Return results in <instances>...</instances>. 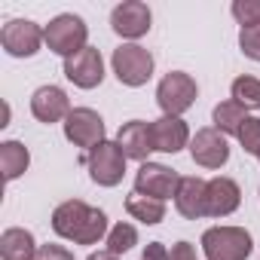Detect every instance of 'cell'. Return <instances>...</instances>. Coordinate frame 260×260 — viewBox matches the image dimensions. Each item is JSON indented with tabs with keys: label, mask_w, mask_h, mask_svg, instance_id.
Returning <instances> with one entry per match:
<instances>
[{
	"label": "cell",
	"mask_w": 260,
	"mask_h": 260,
	"mask_svg": "<svg viewBox=\"0 0 260 260\" xmlns=\"http://www.w3.org/2000/svg\"><path fill=\"white\" fill-rule=\"evenodd\" d=\"M254 239L245 226H208L202 233L205 260H248Z\"/></svg>",
	"instance_id": "cell-1"
},
{
	"label": "cell",
	"mask_w": 260,
	"mask_h": 260,
	"mask_svg": "<svg viewBox=\"0 0 260 260\" xmlns=\"http://www.w3.org/2000/svg\"><path fill=\"white\" fill-rule=\"evenodd\" d=\"M43 40H46V46H49V52H55V55H61V58H71V55H77L80 49H86L89 43V28H86V22L80 19V16H74V13H61V16H55L46 28H43Z\"/></svg>",
	"instance_id": "cell-2"
},
{
	"label": "cell",
	"mask_w": 260,
	"mask_h": 260,
	"mask_svg": "<svg viewBox=\"0 0 260 260\" xmlns=\"http://www.w3.org/2000/svg\"><path fill=\"white\" fill-rule=\"evenodd\" d=\"M196 95H199V86L184 71H169L159 80V86H156V104H159L162 116H181V113H187L196 104Z\"/></svg>",
	"instance_id": "cell-3"
},
{
	"label": "cell",
	"mask_w": 260,
	"mask_h": 260,
	"mask_svg": "<svg viewBox=\"0 0 260 260\" xmlns=\"http://www.w3.org/2000/svg\"><path fill=\"white\" fill-rule=\"evenodd\" d=\"M110 68L122 86L138 89L153 77V55H150V49H144L138 43H122L119 49H113Z\"/></svg>",
	"instance_id": "cell-4"
},
{
	"label": "cell",
	"mask_w": 260,
	"mask_h": 260,
	"mask_svg": "<svg viewBox=\"0 0 260 260\" xmlns=\"http://www.w3.org/2000/svg\"><path fill=\"white\" fill-rule=\"evenodd\" d=\"M125 153L116 141H101L98 147H92L86 153V169H89V178L98 184V187H116L122 178H125Z\"/></svg>",
	"instance_id": "cell-5"
},
{
	"label": "cell",
	"mask_w": 260,
	"mask_h": 260,
	"mask_svg": "<svg viewBox=\"0 0 260 260\" xmlns=\"http://www.w3.org/2000/svg\"><path fill=\"white\" fill-rule=\"evenodd\" d=\"M43 28L31 19H10L0 31V46L7 49V55L13 58H31L40 52L43 46Z\"/></svg>",
	"instance_id": "cell-6"
},
{
	"label": "cell",
	"mask_w": 260,
	"mask_h": 260,
	"mask_svg": "<svg viewBox=\"0 0 260 260\" xmlns=\"http://www.w3.org/2000/svg\"><path fill=\"white\" fill-rule=\"evenodd\" d=\"M64 138L74 144V147H83V150H92L98 147L104 138V119L98 110L92 107H74L64 119Z\"/></svg>",
	"instance_id": "cell-7"
},
{
	"label": "cell",
	"mask_w": 260,
	"mask_h": 260,
	"mask_svg": "<svg viewBox=\"0 0 260 260\" xmlns=\"http://www.w3.org/2000/svg\"><path fill=\"white\" fill-rule=\"evenodd\" d=\"M178 187H181V175L169 166H159V162H141V169L135 172V193L141 196H150V199H175L178 196Z\"/></svg>",
	"instance_id": "cell-8"
},
{
	"label": "cell",
	"mask_w": 260,
	"mask_h": 260,
	"mask_svg": "<svg viewBox=\"0 0 260 260\" xmlns=\"http://www.w3.org/2000/svg\"><path fill=\"white\" fill-rule=\"evenodd\" d=\"M150 22H153V13L147 4L141 0H122L119 7H113L110 13V28L122 37V40H138L150 31Z\"/></svg>",
	"instance_id": "cell-9"
},
{
	"label": "cell",
	"mask_w": 260,
	"mask_h": 260,
	"mask_svg": "<svg viewBox=\"0 0 260 260\" xmlns=\"http://www.w3.org/2000/svg\"><path fill=\"white\" fill-rule=\"evenodd\" d=\"M190 156L202 169H220L230 159V141H226V135L217 132L214 125L199 128V132L190 138Z\"/></svg>",
	"instance_id": "cell-10"
},
{
	"label": "cell",
	"mask_w": 260,
	"mask_h": 260,
	"mask_svg": "<svg viewBox=\"0 0 260 260\" xmlns=\"http://www.w3.org/2000/svg\"><path fill=\"white\" fill-rule=\"evenodd\" d=\"M64 77L77 86V89H95L104 80V58L95 46L80 49L77 55L64 58Z\"/></svg>",
	"instance_id": "cell-11"
},
{
	"label": "cell",
	"mask_w": 260,
	"mask_h": 260,
	"mask_svg": "<svg viewBox=\"0 0 260 260\" xmlns=\"http://www.w3.org/2000/svg\"><path fill=\"white\" fill-rule=\"evenodd\" d=\"M71 110H74V107H71V98H68V92L58 89V86H40V89L31 95V113H34V119H40V122H46V125L68 119Z\"/></svg>",
	"instance_id": "cell-12"
},
{
	"label": "cell",
	"mask_w": 260,
	"mask_h": 260,
	"mask_svg": "<svg viewBox=\"0 0 260 260\" xmlns=\"http://www.w3.org/2000/svg\"><path fill=\"white\" fill-rule=\"evenodd\" d=\"M150 138H153V150L178 153V150L190 147V128L181 116H159L150 122Z\"/></svg>",
	"instance_id": "cell-13"
},
{
	"label": "cell",
	"mask_w": 260,
	"mask_h": 260,
	"mask_svg": "<svg viewBox=\"0 0 260 260\" xmlns=\"http://www.w3.org/2000/svg\"><path fill=\"white\" fill-rule=\"evenodd\" d=\"M175 208L181 217L187 220H199L208 214V181L202 178H181L178 196H175Z\"/></svg>",
	"instance_id": "cell-14"
},
{
	"label": "cell",
	"mask_w": 260,
	"mask_h": 260,
	"mask_svg": "<svg viewBox=\"0 0 260 260\" xmlns=\"http://www.w3.org/2000/svg\"><path fill=\"white\" fill-rule=\"evenodd\" d=\"M116 144L122 147V153H125L128 159L147 162V156L153 153L150 122H144V119H128V122H122L119 132H116Z\"/></svg>",
	"instance_id": "cell-15"
},
{
	"label": "cell",
	"mask_w": 260,
	"mask_h": 260,
	"mask_svg": "<svg viewBox=\"0 0 260 260\" xmlns=\"http://www.w3.org/2000/svg\"><path fill=\"white\" fill-rule=\"evenodd\" d=\"M89 214H92V205H86V202H80V199H68V202H61V205L52 211V230H55L61 239H71V242L77 245V239H80V233H83Z\"/></svg>",
	"instance_id": "cell-16"
},
{
	"label": "cell",
	"mask_w": 260,
	"mask_h": 260,
	"mask_svg": "<svg viewBox=\"0 0 260 260\" xmlns=\"http://www.w3.org/2000/svg\"><path fill=\"white\" fill-rule=\"evenodd\" d=\"M242 202V190L233 178H211L208 181V217H230Z\"/></svg>",
	"instance_id": "cell-17"
},
{
	"label": "cell",
	"mask_w": 260,
	"mask_h": 260,
	"mask_svg": "<svg viewBox=\"0 0 260 260\" xmlns=\"http://www.w3.org/2000/svg\"><path fill=\"white\" fill-rule=\"evenodd\" d=\"M37 242L28 230L22 226H10L0 236V257L4 260H34L37 257Z\"/></svg>",
	"instance_id": "cell-18"
},
{
	"label": "cell",
	"mask_w": 260,
	"mask_h": 260,
	"mask_svg": "<svg viewBox=\"0 0 260 260\" xmlns=\"http://www.w3.org/2000/svg\"><path fill=\"white\" fill-rule=\"evenodd\" d=\"M31 166V150L22 141H4L0 144V169H4V181H16L28 172Z\"/></svg>",
	"instance_id": "cell-19"
},
{
	"label": "cell",
	"mask_w": 260,
	"mask_h": 260,
	"mask_svg": "<svg viewBox=\"0 0 260 260\" xmlns=\"http://www.w3.org/2000/svg\"><path fill=\"white\" fill-rule=\"evenodd\" d=\"M125 211L132 214V220H141L147 226H156V223L166 220V202L141 196V193H132V196L125 199Z\"/></svg>",
	"instance_id": "cell-20"
},
{
	"label": "cell",
	"mask_w": 260,
	"mask_h": 260,
	"mask_svg": "<svg viewBox=\"0 0 260 260\" xmlns=\"http://www.w3.org/2000/svg\"><path fill=\"white\" fill-rule=\"evenodd\" d=\"M211 119H214V128H217L220 135H239L242 122L248 119V110H245L242 104H236V101L230 98V101H220V104L214 107Z\"/></svg>",
	"instance_id": "cell-21"
},
{
	"label": "cell",
	"mask_w": 260,
	"mask_h": 260,
	"mask_svg": "<svg viewBox=\"0 0 260 260\" xmlns=\"http://www.w3.org/2000/svg\"><path fill=\"white\" fill-rule=\"evenodd\" d=\"M233 101L242 104L245 110H260V80L257 77H236L233 80Z\"/></svg>",
	"instance_id": "cell-22"
},
{
	"label": "cell",
	"mask_w": 260,
	"mask_h": 260,
	"mask_svg": "<svg viewBox=\"0 0 260 260\" xmlns=\"http://www.w3.org/2000/svg\"><path fill=\"white\" fill-rule=\"evenodd\" d=\"M138 245V230L132 226V223H125V220H119L116 226H110V233H107V251L110 254H125L128 248H135Z\"/></svg>",
	"instance_id": "cell-23"
},
{
	"label": "cell",
	"mask_w": 260,
	"mask_h": 260,
	"mask_svg": "<svg viewBox=\"0 0 260 260\" xmlns=\"http://www.w3.org/2000/svg\"><path fill=\"white\" fill-rule=\"evenodd\" d=\"M107 233H110V230H107V214H104L101 208H92V214H89V220H86V226H83L77 245H95V242L107 239Z\"/></svg>",
	"instance_id": "cell-24"
},
{
	"label": "cell",
	"mask_w": 260,
	"mask_h": 260,
	"mask_svg": "<svg viewBox=\"0 0 260 260\" xmlns=\"http://www.w3.org/2000/svg\"><path fill=\"white\" fill-rule=\"evenodd\" d=\"M230 13L242 28H257L260 25V0H233Z\"/></svg>",
	"instance_id": "cell-25"
},
{
	"label": "cell",
	"mask_w": 260,
	"mask_h": 260,
	"mask_svg": "<svg viewBox=\"0 0 260 260\" xmlns=\"http://www.w3.org/2000/svg\"><path fill=\"white\" fill-rule=\"evenodd\" d=\"M236 138H239V144H242L245 153L257 156V153H260V116H248V119L242 122V128H239Z\"/></svg>",
	"instance_id": "cell-26"
},
{
	"label": "cell",
	"mask_w": 260,
	"mask_h": 260,
	"mask_svg": "<svg viewBox=\"0 0 260 260\" xmlns=\"http://www.w3.org/2000/svg\"><path fill=\"white\" fill-rule=\"evenodd\" d=\"M239 49H242L251 61H260V25L239 31Z\"/></svg>",
	"instance_id": "cell-27"
},
{
	"label": "cell",
	"mask_w": 260,
	"mask_h": 260,
	"mask_svg": "<svg viewBox=\"0 0 260 260\" xmlns=\"http://www.w3.org/2000/svg\"><path fill=\"white\" fill-rule=\"evenodd\" d=\"M34 260H74V251L64 248V245H58V242H46V245L37 248Z\"/></svg>",
	"instance_id": "cell-28"
},
{
	"label": "cell",
	"mask_w": 260,
	"mask_h": 260,
	"mask_svg": "<svg viewBox=\"0 0 260 260\" xmlns=\"http://www.w3.org/2000/svg\"><path fill=\"white\" fill-rule=\"evenodd\" d=\"M169 260H199V254L190 242H175L169 251Z\"/></svg>",
	"instance_id": "cell-29"
},
{
	"label": "cell",
	"mask_w": 260,
	"mask_h": 260,
	"mask_svg": "<svg viewBox=\"0 0 260 260\" xmlns=\"http://www.w3.org/2000/svg\"><path fill=\"white\" fill-rule=\"evenodd\" d=\"M141 260H169V248L162 242H150L141 254Z\"/></svg>",
	"instance_id": "cell-30"
},
{
	"label": "cell",
	"mask_w": 260,
	"mask_h": 260,
	"mask_svg": "<svg viewBox=\"0 0 260 260\" xmlns=\"http://www.w3.org/2000/svg\"><path fill=\"white\" fill-rule=\"evenodd\" d=\"M86 260H119V257H116V254H110V251L104 248V251H92Z\"/></svg>",
	"instance_id": "cell-31"
},
{
	"label": "cell",
	"mask_w": 260,
	"mask_h": 260,
	"mask_svg": "<svg viewBox=\"0 0 260 260\" xmlns=\"http://www.w3.org/2000/svg\"><path fill=\"white\" fill-rule=\"evenodd\" d=\"M257 159H260V153H257Z\"/></svg>",
	"instance_id": "cell-32"
}]
</instances>
